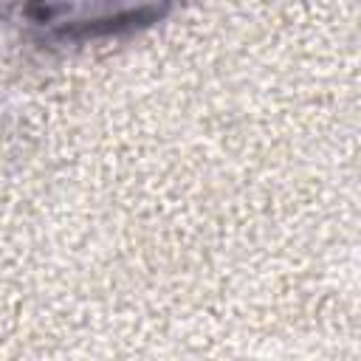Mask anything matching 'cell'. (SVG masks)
I'll use <instances>...</instances> for the list:
<instances>
[{"instance_id": "6da1fadb", "label": "cell", "mask_w": 361, "mask_h": 361, "mask_svg": "<svg viewBox=\"0 0 361 361\" xmlns=\"http://www.w3.org/2000/svg\"><path fill=\"white\" fill-rule=\"evenodd\" d=\"M178 0H23L25 23L56 42H90L158 23Z\"/></svg>"}]
</instances>
